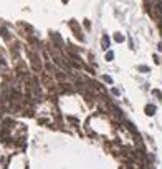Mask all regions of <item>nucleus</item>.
<instances>
[{
    "instance_id": "f257e3e1",
    "label": "nucleus",
    "mask_w": 162,
    "mask_h": 169,
    "mask_svg": "<svg viewBox=\"0 0 162 169\" xmlns=\"http://www.w3.org/2000/svg\"><path fill=\"white\" fill-rule=\"evenodd\" d=\"M146 113L149 116H152L154 113H156V106H152V104H149V106H146Z\"/></svg>"
},
{
    "instance_id": "f03ea898",
    "label": "nucleus",
    "mask_w": 162,
    "mask_h": 169,
    "mask_svg": "<svg viewBox=\"0 0 162 169\" xmlns=\"http://www.w3.org/2000/svg\"><path fill=\"white\" fill-rule=\"evenodd\" d=\"M109 47V38H108V35H104L103 37V48H108Z\"/></svg>"
},
{
    "instance_id": "7ed1b4c3",
    "label": "nucleus",
    "mask_w": 162,
    "mask_h": 169,
    "mask_svg": "<svg viewBox=\"0 0 162 169\" xmlns=\"http://www.w3.org/2000/svg\"><path fill=\"white\" fill-rule=\"evenodd\" d=\"M112 56H114V53H112V51H108V53H106V60H108V61H111Z\"/></svg>"
},
{
    "instance_id": "20e7f679",
    "label": "nucleus",
    "mask_w": 162,
    "mask_h": 169,
    "mask_svg": "<svg viewBox=\"0 0 162 169\" xmlns=\"http://www.w3.org/2000/svg\"><path fill=\"white\" fill-rule=\"evenodd\" d=\"M116 40H118V41H122V40H124V37H122V35H116Z\"/></svg>"
},
{
    "instance_id": "39448f33",
    "label": "nucleus",
    "mask_w": 162,
    "mask_h": 169,
    "mask_svg": "<svg viewBox=\"0 0 162 169\" xmlns=\"http://www.w3.org/2000/svg\"><path fill=\"white\" fill-rule=\"evenodd\" d=\"M139 70H141V71H149V68H147V66H139Z\"/></svg>"
}]
</instances>
